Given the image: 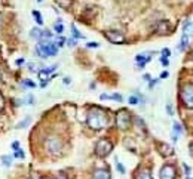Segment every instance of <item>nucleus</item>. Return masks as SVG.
<instances>
[{
	"label": "nucleus",
	"mask_w": 193,
	"mask_h": 179,
	"mask_svg": "<svg viewBox=\"0 0 193 179\" xmlns=\"http://www.w3.org/2000/svg\"><path fill=\"white\" fill-rule=\"evenodd\" d=\"M166 77H168V71H163V73L160 74V77H159V78H166Z\"/></svg>",
	"instance_id": "e433bc0d"
},
{
	"label": "nucleus",
	"mask_w": 193,
	"mask_h": 179,
	"mask_svg": "<svg viewBox=\"0 0 193 179\" xmlns=\"http://www.w3.org/2000/svg\"><path fill=\"white\" fill-rule=\"evenodd\" d=\"M45 147H46V151L51 155H58L61 152V150H62V144L57 136H49L46 139V142H45Z\"/></svg>",
	"instance_id": "423d86ee"
},
{
	"label": "nucleus",
	"mask_w": 193,
	"mask_h": 179,
	"mask_svg": "<svg viewBox=\"0 0 193 179\" xmlns=\"http://www.w3.org/2000/svg\"><path fill=\"white\" fill-rule=\"evenodd\" d=\"M128 102L131 104V105H137L138 102H140V99H138V95L135 93V95H131L129 98H128Z\"/></svg>",
	"instance_id": "b1692460"
},
{
	"label": "nucleus",
	"mask_w": 193,
	"mask_h": 179,
	"mask_svg": "<svg viewBox=\"0 0 193 179\" xmlns=\"http://www.w3.org/2000/svg\"><path fill=\"white\" fill-rule=\"evenodd\" d=\"M30 179H33V178H30Z\"/></svg>",
	"instance_id": "a18cd8bd"
},
{
	"label": "nucleus",
	"mask_w": 193,
	"mask_h": 179,
	"mask_svg": "<svg viewBox=\"0 0 193 179\" xmlns=\"http://www.w3.org/2000/svg\"><path fill=\"white\" fill-rule=\"evenodd\" d=\"M100 99H115V101H122V95H119V93H113V95H107V93H103L101 96H100Z\"/></svg>",
	"instance_id": "dca6fc26"
},
{
	"label": "nucleus",
	"mask_w": 193,
	"mask_h": 179,
	"mask_svg": "<svg viewBox=\"0 0 193 179\" xmlns=\"http://www.w3.org/2000/svg\"><path fill=\"white\" fill-rule=\"evenodd\" d=\"M104 36L110 43H115V45H122V43L126 42L125 36L119 31H104Z\"/></svg>",
	"instance_id": "6e6552de"
},
{
	"label": "nucleus",
	"mask_w": 193,
	"mask_h": 179,
	"mask_svg": "<svg viewBox=\"0 0 193 179\" xmlns=\"http://www.w3.org/2000/svg\"><path fill=\"white\" fill-rule=\"evenodd\" d=\"M190 152H192V155H193V142H192V145H190Z\"/></svg>",
	"instance_id": "ea45409f"
},
{
	"label": "nucleus",
	"mask_w": 193,
	"mask_h": 179,
	"mask_svg": "<svg viewBox=\"0 0 193 179\" xmlns=\"http://www.w3.org/2000/svg\"><path fill=\"white\" fill-rule=\"evenodd\" d=\"M160 53H162V58H168V56L171 55V52H169V49H168V47L162 49V52H160Z\"/></svg>",
	"instance_id": "bb28decb"
},
{
	"label": "nucleus",
	"mask_w": 193,
	"mask_h": 179,
	"mask_svg": "<svg viewBox=\"0 0 193 179\" xmlns=\"http://www.w3.org/2000/svg\"><path fill=\"white\" fill-rule=\"evenodd\" d=\"M21 101H22L25 105H34V101H36V99H34V96L30 93V95H27V96H25L24 99H21Z\"/></svg>",
	"instance_id": "412c9836"
},
{
	"label": "nucleus",
	"mask_w": 193,
	"mask_h": 179,
	"mask_svg": "<svg viewBox=\"0 0 193 179\" xmlns=\"http://www.w3.org/2000/svg\"><path fill=\"white\" fill-rule=\"evenodd\" d=\"M54 30H55L58 34H61V33L64 31V27H62V21H61V19H58V21L54 24Z\"/></svg>",
	"instance_id": "aec40b11"
},
{
	"label": "nucleus",
	"mask_w": 193,
	"mask_h": 179,
	"mask_svg": "<svg viewBox=\"0 0 193 179\" xmlns=\"http://www.w3.org/2000/svg\"><path fill=\"white\" fill-rule=\"evenodd\" d=\"M135 179H153V178H152V173H150V170H147V169H143V170H140V172H138V175L135 176Z\"/></svg>",
	"instance_id": "ddd939ff"
},
{
	"label": "nucleus",
	"mask_w": 193,
	"mask_h": 179,
	"mask_svg": "<svg viewBox=\"0 0 193 179\" xmlns=\"http://www.w3.org/2000/svg\"><path fill=\"white\" fill-rule=\"evenodd\" d=\"M94 179H112V176L106 169H96L94 172Z\"/></svg>",
	"instance_id": "9b49d317"
},
{
	"label": "nucleus",
	"mask_w": 193,
	"mask_h": 179,
	"mask_svg": "<svg viewBox=\"0 0 193 179\" xmlns=\"http://www.w3.org/2000/svg\"><path fill=\"white\" fill-rule=\"evenodd\" d=\"M86 46H88V47H98L100 45H98V43H96V42H89V43H88Z\"/></svg>",
	"instance_id": "7c9ffc66"
},
{
	"label": "nucleus",
	"mask_w": 193,
	"mask_h": 179,
	"mask_svg": "<svg viewBox=\"0 0 193 179\" xmlns=\"http://www.w3.org/2000/svg\"><path fill=\"white\" fill-rule=\"evenodd\" d=\"M42 179H46V178H42Z\"/></svg>",
	"instance_id": "c03bdc74"
},
{
	"label": "nucleus",
	"mask_w": 193,
	"mask_h": 179,
	"mask_svg": "<svg viewBox=\"0 0 193 179\" xmlns=\"http://www.w3.org/2000/svg\"><path fill=\"white\" fill-rule=\"evenodd\" d=\"M166 111H168V114H169V116H172V114H174V110H172V105H171V104H166Z\"/></svg>",
	"instance_id": "c756f323"
},
{
	"label": "nucleus",
	"mask_w": 193,
	"mask_h": 179,
	"mask_svg": "<svg viewBox=\"0 0 193 179\" xmlns=\"http://www.w3.org/2000/svg\"><path fill=\"white\" fill-rule=\"evenodd\" d=\"M42 34H43V30H40V28H37V27H36V28H33V30L30 31V36H31L33 39H36L37 42H39V40H42Z\"/></svg>",
	"instance_id": "2eb2a0df"
},
{
	"label": "nucleus",
	"mask_w": 193,
	"mask_h": 179,
	"mask_svg": "<svg viewBox=\"0 0 193 179\" xmlns=\"http://www.w3.org/2000/svg\"><path fill=\"white\" fill-rule=\"evenodd\" d=\"M116 169L119 170V173H120V175H125V172H126V170H125V167L122 166V163H120L118 158H116Z\"/></svg>",
	"instance_id": "393cba45"
},
{
	"label": "nucleus",
	"mask_w": 193,
	"mask_h": 179,
	"mask_svg": "<svg viewBox=\"0 0 193 179\" xmlns=\"http://www.w3.org/2000/svg\"><path fill=\"white\" fill-rule=\"evenodd\" d=\"M116 124L120 129H128L131 126V114L126 110H120L116 114Z\"/></svg>",
	"instance_id": "0eeeda50"
},
{
	"label": "nucleus",
	"mask_w": 193,
	"mask_h": 179,
	"mask_svg": "<svg viewBox=\"0 0 193 179\" xmlns=\"http://www.w3.org/2000/svg\"><path fill=\"white\" fill-rule=\"evenodd\" d=\"M159 179H175V169L171 164H165L159 172Z\"/></svg>",
	"instance_id": "1a4fd4ad"
},
{
	"label": "nucleus",
	"mask_w": 193,
	"mask_h": 179,
	"mask_svg": "<svg viewBox=\"0 0 193 179\" xmlns=\"http://www.w3.org/2000/svg\"><path fill=\"white\" fill-rule=\"evenodd\" d=\"M172 126H174V127H172V141L177 142V141H178V136H180L181 132H183V129H181V124L177 123V121H174Z\"/></svg>",
	"instance_id": "f8f14e48"
},
{
	"label": "nucleus",
	"mask_w": 193,
	"mask_h": 179,
	"mask_svg": "<svg viewBox=\"0 0 193 179\" xmlns=\"http://www.w3.org/2000/svg\"><path fill=\"white\" fill-rule=\"evenodd\" d=\"M22 62H24V59H17V61H15V64H17V65H21Z\"/></svg>",
	"instance_id": "58836bf2"
},
{
	"label": "nucleus",
	"mask_w": 193,
	"mask_h": 179,
	"mask_svg": "<svg viewBox=\"0 0 193 179\" xmlns=\"http://www.w3.org/2000/svg\"><path fill=\"white\" fill-rule=\"evenodd\" d=\"M152 61V52H144L135 56V62H137V68H144L146 64H149Z\"/></svg>",
	"instance_id": "9d476101"
},
{
	"label": "nucleus",
	"mask_w": 193,
	"mask_h": 179,
	"mask_svg": "<svg viewBox=\"0 0 193 179\" xmlns=\"http://www.w3.org/2000/svg\"><path fill=\"white\" fill-rule=\"evenodd\" d=\"M160 147V154H163V155H171V154H174V150L169 147V145H166V144H160L159 145Z\"/></svg>",
	"instance_id": "4468645a"
},
{
	"label": "nucleus",
	"mask_w": 193,
	"mask_h": 179,
	"mask_svg": "<svg viewBox=\"0 0 193 179\" xmlns=\"http://www.w3.org/2000/svg\"><path fill=\"white\" fill-rule=\"evenodd\" d=\"M36 55L39 58H49V56H55L58 53V46L52 42V40H39V43L36 45Z\"/></svg>",
	"instance_id": "f03ea898"
},
{
	"label": "nucleus",
	"mask_w": 193,
	"mask_h": 179,
	"mask_svg": "<svg viewBox=\"0 0 193 179\" xmlns=\"http://www.w3.org/2000/svg\"><path fill=\"white\" fill-rule=\"evenodd\" d=\"M27 70L31 71V73H34V71H36V65H34L33 62H28V64H27Z\"/></svg>",
	"instance_id": "cd10ccee"
},
{
	"label": "nucleus",
	"mask_w": 193,
	"mask_h": 179,
	"mask_svg": "<svg viewBox=\"0 0 193 179\" xmlns=\"http://www.w3.org/2000/svg\"><path fill=\"white\" fill-rule=\"evenodd\" d=\"M2 22H3V19H2V15H0V25H2Z\"/></svg>",
	"instance_id": "79ce46f5"
},
{
	"label": "nucleus",
	"mask_w": 193,
	"mask_h": 179,
	"mask_svg": "<svg viewBox=\"0 0 193 179\" xmlns=\"http://www.w3.org/2000/svg\"><path fill=\"white\" fill-rule=\"evenodd\" d=\"M144 80H146V81H150V80H152L150 74H144Z\"/></svg>",
	"instance_id": "4c0bfd02"
},
{
	"label": "nucleus",
	"mask_w": 193,
	"mask_h": 179,
	"mask_svg": "<svg viewBox=\"0 0 193 179\" xmlns=\"http://www.w3.org/2000/svg\"><path fill=\"white\" fill-rule=\"evenodd\" d=\"M183 169H184V172H186V175L189 176V175H190V167H189L187 164H183Z\"/></svg>",
	"instance_id": "473e14b6"
},
{
	"label": "nucleus",
	"mask_w": 193,
	"mask_h": 179,
	"mask_svg": "<svg viewBox=\"0 0 193 179\" xmlns=\"http://www.w3.org/2000/svg\"><path fill=\"white\" fill-rule=\"evenodd\" d=\"M71 34H73V37H74V39H83V34H82V33H79V30L76 28V25H74V24L71 25Z\"/></svg>",
	"instance_id": "4be33fe9"
},
{
	"label": "nucleus",
	"mask_w": 193,
	"mask_h": 179,
	"mask_svg": "<svg viewBox=\"0 0 193 179\" xmlns=\"http://www.w3.org/2000/svg\"><path fill=\"white\" fill-rule=\"evenodd\" d=\"M86 123H88V126H89L91 129H94V130H101V129L107 127L109 120H107V116H106V113H104L103 110L96 108V110H92V111L88 114Z\"/></svg>",
	"instance_id": "f257e3e1"
},
{
	"label": "nucleus",
	"mask_w": 193,
	"mask_h": 179,
	"mask_svg": "<svg viewBox=\"0 0 193 179\" xmlns=\"http://www.w3.org/2000/svg\"><path fill=\"white\" fill-rule=\"evenodd\" d=\"M57 179H65V178H64V176H62V175H59V176H58V178H57Z\"/></svg>",
	"instance_id": "a19ab883"
},
{
	"label": "nucleus",
	"mask_w": 193,
	"mask_h": 179,
	"mask_svg": "<svg viewBox=\"0 0 193 179\" xmlns=\"http://www.w3.org/2000/svg\"><path fill=\"white\" fill-rule=\"evenodd\" d=\"M113 150V144L109 141V139H100L95 145V154L98 157H107Z\"/></svg>",
	"instance_id": "20e7f679"
},
{
	"label": "nucleus",
	"mask_w": 193,
	"mask_h": 179,
	"mask_svg": "<svg viewBox=\"0 0 193 179\" xmlns=\"http://www.w3.org/2000/svg\"><path fill=\"white\" fill-rule=\"evenodd\" d=\"M31 14H33V17H34L36 22H37L39 25H42V24H43V17L40 15V12H39V11H33Z\"/></svg>",
	"instance_id": "6ab92c4d"
},
{
	"label": "nucleus",
	"mask_w": 193,
	"mask_h": 179,
	"mask_svg": "<svg viewBox=\"0 0 193 179\" xmlns=\"http://www.w3.org/2000/svg\"><path fill=\"white\" fill-rule=\"evenodd\" d=\"M186 179H192V178H190V175H189V176H187V178H186Z\"/></svg>",
	"instance_id": "37998d69"
},
{
	"label": "nucleus",
	"mask_w": 193,
	"mask_h": 179,
	"mask_svg": "<svg viewBox=\"0 0 193 179\" xmlns=\"http://www.w3.org/2000/svg\"><path fill=\"white\" fill-rule=\"evenodd\" d=\"M30 123H31V117L28 116V117H25L22 121H20V123L17 124V129H25V127H27Z\"/></svg>",
	"instance_id": "a211bd4d"
},
{
	"label": "nucleus",
	"mask_w": 193,
	"mask_h": 179,
	"mask_svg": "<svg viewBox=\"0 0 193 179\" xmlns=\"http://www.w3.org/2000/svg\"><path fill=\"white\" fill-rule=\"evenodd\" d=\"M14 155H15L17 158H20V160H24V158H25V154H24V151H22L21 148L14 150Z\"/></svg>",
	"instance_id": "5701e85b"
},
{
	"label": "nucleus",
	"mask_w": 193,
	"mask_h": 179,
	"mask_svg": "<svg viewBox=\"0 0 193 179\" xmlns=\"http://www.w3.org/2000/svg\"><path fill=\"white\" fill-rule=\"evenodd\" d=\"M3 108H5V99H3L2 93H0V111H3Z\"/></svg>",
	"instance_id": "c85d7f7f"
},
{
	"label": "nucleus",
	"mask_w": 193,
	"mask_h": 179,
	"mask_svg": "<svg viewBox=\"0 0 193 179\" xmlns=\"http://www.w3.org/2000/svg\"><path fill=\"white\" fill-rule=\"evenodd\" d=\"M0 160H2V164L5 167H11L12 166V157L11 155H2V157H0Z\"/></svg>",
	"instance_id": "f3484780"
},
{
	"label": "nucleus",
	"mask_w": 193,
	"mask_h": 179,
	"mask_svg": "<svg viewBox=\"0 0 193 179\" xmlns=\"http://www.w3.org/2000/svg\"><path fill=\"white\" fill-rule=\"evenodd\" d=\"M67 42H68V43H67V45H68V46H70V47H73V46H74V45H76V40H74V39H68V40H67Z\"/></svg>",
	"instance_id": "2f4dec72"
},
{
	"label": "nucleus",
	"mask_w": 193,
	"mask_h": 179,
	"mask_svg": "<svg viewBox=\"0 0 193 179\" xmlns=\"http://www.w3.org/2000/svg\"><path fill=\"white\" fill-rule=\"evenodd\" d=\"M12 148H14V150H18V148H20V142H18V141H14V142H12Z\"/></svg>",
	"instance_id": "72a5a7b5"
},
{
	"label": "nucleus",
	"mask_w": 193,
	"mask_h": 179,
	"mask_svg": "<svg viewBox=\"0 0 193 179\" xmlns=\"http://www.w3.org/2000/svg\"><path fill=\"white\" fill-rule=\"evenodd\" d=\"M62 83H64V84H70V83H71V78H70V77H64Z\"/></svg>",
	"instance_id": "f704fd0d"
},
{
	"label": "nucleus",
	"mask_w": 193,
	"mask_h": 179,
	"mask_svg": "<svg viewBox=\"0 0 193 179\" xmlns=\"http://www.w3.org/2000/svg\"><path fill=\"white\" fill-rule=\"evenodd\" d=\"M181 102L187 108H193V84H186L183 86L181 92H180Z\"/></svg>",
	"instance_id": "39448f33"
},
{
	"label": "nucleus",
	"mask_w": 193,
	"mask_h": 179,
	"mask_svg": "<svg viewBox=\"0 0 193 179\" xmlns=\"http://www.w3.org/2000/svg\"><path fill=\"white\" fill-rule=\"evenodd\" d=\"M22 86H27V87H36V83L31 81V80H24V81H22Z\"/></svg>",
	"instance_id": "a878e982"
},
{
	"label": "nucleus",
	"mask_w": 193,
	"mask_h": 179,
	"mask_svg": "<svg viewBox=\"0 0 193 179\" xmlns=\"http://www.w3.org/2000/svg\"><path fill=\"white\" fill-rule=\"evenodd\" d=\"M160 62L163 64V67H166V65H168V59H166V58H160Z\"/></svg>",
	"instance_id": "c9c22d12"
},
{
	"label": "nucleus",
	"mask_w": 193,
	"mask_h": 179,
	"mask_svg": "<svg viewBox=\"0 0 193 179\" xmlns=\"http://www.w3.org/2000/svg\"><path fill=\"white\" fill-rule=\"evenodd\" d=\"M192 36H193V22L192 21H186L184 25H183V34H181V40H180V46H178V49L181 52L186 50Z\"/></svg>",
	"instance_id": "7ed1b4c3"
}]
</instances>
